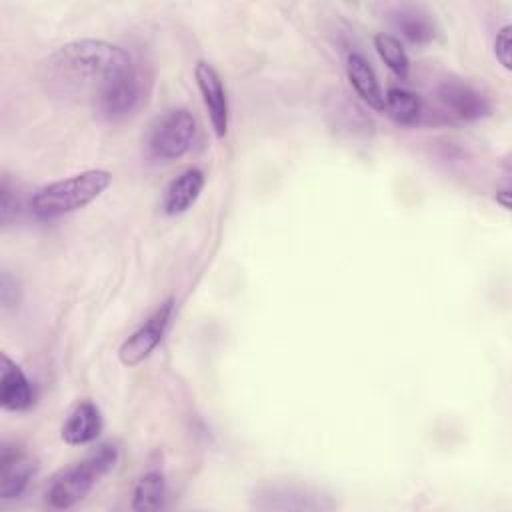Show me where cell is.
Returning <instances> with one entry per match:
<instances>
[{"instance_id":"obj_8","label":"cell","mask_w":512,"mask_h":512,"mask_svg":"<svg viewBox=\"0 0 512 512\" xmlns=\"http://www.w3.org/2000/svg\"><path fill=\"white\" fill-rule=\"evenodd\" d=\"M196 86L200 90L204 108L208 112L210 126L216 134V138H224L228 134V122H230V108H228V96L222 84L220 74L204 60L196 62L194 68Z\"/></svg>"},{"instance_id":"obj_6","label":"cell","mask_w":512,"mask_h":512,"mask_svg":"<svg viewBox=\"0 0 512 512\" xmlns=\"http://www.w3.org/2000/svg\"><path fill=\"white\" fill-rule=\"evenodd\" d=\"M172 314H174V300L168 298L120 344L118 360L128 368L144 362L154 352V348L162 342L166 328L172 320Z\"/></svg>"},{"instance_id":"obj_12","label":"cell","mask_w":512,"mask_h":512,"mask_svg":"<svg viewBox=\"0 0 512 512\" xmlns=\"http://www.w3.org/2000/svg\"><path fill=\"white\" fill-rule=\"evenodd\" d=\"M392 26L412 44L426 46L436 38V22L428 10L414 4H400L390 10Z\"/></svg>"},{"instance_id":"obj_18","label":"cell","mask_w":512,"mask_h":512,"mask_svg":"<svg viewBox=\"0 0 512 512\" xmlns=\"http://www.w3.org/2000/svg\"><path fill=\"white\" fill-rule=\"evenodd\" d=\"M374 48L378 52V56L382 58V62L398 76V78H406L408 70H410V60L406 50L402 48L400 40L390 36V34H376L374 36Z\"/></svg>"},{"instance_id":"obj_15","label":"cell","mask_w":512,"mask_h":512,"mask_svg":"<svg viewBox=\"0 0 512 512\" xmlns=\"http://www.w3.org/2000/svg\"><path fill=\"white\" fill-rule=\"evenodd\" d=\"M346 74H348V82L354 88V92L372 110L382 112L384 110V94H382V88L378 84V78H376L370 62L362 54L352 52V54H348V60H346Z\"/></svg>"},{"instance_id":"obj_5","label":"cell","mask_w":512,"mask_h":512,"mask_svg":"<svg viewBox=\"0 0 512 512\" xmlns=\"http://www.w3.org/2000/svg\"><path fill=\"white\" fill-rule=\"evenodd\" d=\"M146 80L142 72L132 66L128 72L112 80L96 98L94 110L106 122H122L132 116L146 100Z\"/></svg>"},{"instance_id":"obj_10","label":"cell","mask_w":512,"mask_h":512,"mask_svg":"<svg viewBox=\"0 0 512 512\" xmlns=\"http://www.w3.org/2000/svg\"><path fill=\"white\" fill-rule=\"evenodd\" d=\"M442 108L464 122H474L490 114V102L478 90L462 82H444L436 92Z\"/></svg>"},{"instance_id":"obj_1","label":"cell","mask_w":512,"mask_h":512,"mask_svg":"<svg viewBox=\"0 0 512 512\" xmlns=\"http://www.w3.org/2000/svg\"><path fill=\"white\" fill-rule=\"evenodd\" d=\"M134 66L130 54L106 40H74L52 52L46 62V82L56 94L94 98Z\"/></svg>"},{"instance_id":"obj_2","label":"cell","mask_w":512,"mask_h":512,"mask_svg":"<svg viewBox=\"0 0 512 512\" xmlns=\"http://www.w3.org/2000/svg\"><path fill=\"white\" fill-rule=\"evenodd\" d=\"M120 458V450L116 444L106 442L92 450L80 462L62 470L50 482L46 490V502L54 510H66L82 502L88 492L104 478L110 470H114Z\"/></svg>"},{"instance_id":"obj_11","label":"cell","mask_w":512,"mask_h":512,"mask_svg":"<svg viewBox=\"0 0 512 512\" xmlns=\"http://www.w3.org/2000/svg\"><path fill=\"white\" fill-rule=\"evenodd\" d=\"M34 398V386L24 370L4 354L0 372V406L8 412H24L34 404Z\"/></svg>"},{"instance_id":"obj_21","label":"cell","mask_w":512,"mask_h":512,"mask_svg":"<svg viewBox=\"0 0 512 512\" xmlns=\"http://www.w3.org/2000/svg\"><path fill=\"white\" fill-rule=\"evenodd\" d=\"M496 202L504 208V210H510V190L508 188H504V190H498L496 192Z\"/></svg>"},{"instance_id":"obj_19","label":"cell","mask_w":512,"mask_h":512,"mask_svg":"<svg viewBox=\"0 0 512 512\" xmlns=\"http://www.w3.org/2000/svg\"><path fill=\"white\" fill-rule=\"evenodd\" d=\"M20 210H22L20 194H18L16 186L10 182V178L4 174L2 184H0V220H2V226H10L12 222H16V218L20 216Z\"/></svg>"},{"instance_id":"obj_7","label":"cell","mask_w":512,"mask_h":512,"mask_svg":"<svg viewBox=\"0 0 512 512\" xmlns=\"http://www.w3.org/2000/svg\"><path fill=\"white\" fill-rule=\"evenodd\" d=\"M258 510H332L336 504L316 490L294 484L264 486L252 496Z\"/></svg>"},{"instance_id":"obj_4","label":"cell","mask_w":512,"mask_h":512,"mask_svg":"<svg viewBox=\"0 0 512 512\" xmlns=\"http://www.w3.org/2000/svg\"><path fill=\"white\" fill-rule=\"evenodd\" d=\"M196 120L186 108H174L162 114L148 132V152L160 162L182 158L194 142Z\"/></svg>"},{"instance_id":"obj_16","label":"cell","mask_w":512,"mask_h":512,"mask_svg":"<svg viewBox=\"0 0 512 512\" xmlns=\"http://www.w3.org/2000/svg\"><path fill=\"white\" fill-rule=\"evenodd\" d=\"M166 498V480L160 470L144 472L132 492L130 508L136 512H152L162 508Z\"/></svg>"},{"instance_id":"obj_3","label":"cell","mask_w":512,"mask_h":512,"mask_svg":"<svg viewBox=\"0 0 512 512\" xmlns=\"http://www.w3.org/2000/svg\"><path fill=\"white\" fill-rule=\"evenodd\" d=\"M110 182L112 174L108 170H84L40 188L32 196L30 208L40 218H56L76 212L96 200L110 186Z\"/></svg>"},{"instance_id":"obj_9","label":"cell","mask_w":512,"mask_h":512,"mask_svg":"<svg viewBox=\"0 0 512 512\" xmlns=\"http://www.w3.org/2000/svg\"><path fill=\"white\" fill-rule=\"evenodd\" d=\"M36 472V460L16 444H2L0 448V498H20Z\"/></svg>"},{"instance_id":"obj_14","label":"cell","mask_w":512,"mask_h":512,"mask_svg":"<svg viewBox=\"0 0 512 512\" xmlns=\"http://www.w3.org/2000/svg\"><path fill=\"white\" fill-rule=\"evenodd\" d=\"M102 432V414L94 402H80L68 414L66 422L62 424L60 436L70 446H84L96 440Z\"/></svg>"},{"instance_id":"obj_13","label":"cell","mask_w":512,"mask_h":512,"mask_svg":"<svg viewBox=\"0 0 512 512\" xmlns=\"http://www.w3.org/2000/svg\"><path fill=\"white\" fill-rule=\"evenodd\" d=\"M204 182H206V176L200 168H188L182 174H178L164 192V198H162L164 214L178 216V214H184L188 208H192L204 188Z\"/></svg>"},{"instance_id":"obj_20","label":"cell","mask_w":512,"mask_h":512,"mask_svg":"<svg viewBox=\"0 0 512 512\" xmlns=\"http://www.w3.org/2000/svg\"><path fill=\"white\" fill-rule=\"evenodd\" d=\"M494 56L504 70L512 68V26L504 24L494 38Z\"/></svg>"},{"instance_id":"obj_17","label":"cell","mask_w":512,"mask_h":512,"mask_svg":"<svg viewBox=\"0 0 512 512\" xmlns=\"http://www.w3.org/2000/svg\"><path fill=\"white\" fill-rule=\"evenodd\" d=\"M384 110L394 122L402 126H412L418 122L422 114V102L418 94L394 86V88H388L384 96Z\"/></svg>"}]
</instances>
